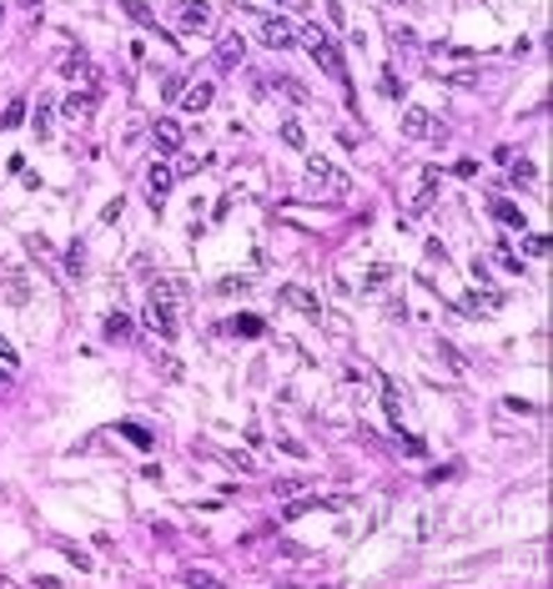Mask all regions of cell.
Wrapping results in <instances>:
<instances>
[{"label":"cell","instance_id":"1","mask_svg":"<svg viewBox=\"0 0 553 589\" xmlns=\"http://www.w3.org/2000/svg\"><path fill=\"white\" fill-rule=\"evenodd\" d=\"M146 323H151L156 338H176L181 323V282H156L151 298H146Z\"/></svg>","mask_w":553,"mask_h":589},{"label":"cell","instance_id":"2","mask_svg":"<svg viewBox=\"0 0 553 589\" xmlns=\"http://www.w3.org/2000/svg\"><path fill=\"white\" fill-rule=\"evenodd\" d=\"M297 40H302V46H307V56H312L317 66H322V71L337 81V86L347 91V101H352V76H347V66H342V56H337V46H332V40H327L322 31H317V26H302V31H297Z\"/></svg>","mask_w":553,"mask_h":589},{"label":"cell","instance_id":"3","mask_svg":"<svg viewBox=\"0 0 553 589\" xmlns=\"http://www.w3.org/2000/svg\"><path fill=\"white\" fill-rule=\"evenodd\" d=\"M307 192L327 197V202H342V197H352V177L337 172L327 156H307Z\"/></svg>","mask_w":553,"mask_h":589},{"label":"cell","instance_id":"4","mask_svg":"<svg viewBox=\"0 0 553 589\" xmlns=\"http://www.w3.org/2000/svg\"><path fill=\"white\" fill-rule=\"evenodd\" d=\"M438 186H443V172H438V166H422V172H418V186H413V202H408V212H413V217H422V212L433 207Z\"/></svg>","mask_w":553,"mask_h":589},{"label":"cell","instance_id":"5","mask_svg":"<svg viewBox=\"0 0 553 589\" xmlns=\"http://www.w3.org/2000/svg\"><path fill=\"white\" fill-rule=\"evenodd\" d=\"M257 15H262V40H267L272 51H287V46H292V35H297V31H292V20H287V15H276V10H257Z\"/></svg>","mask_w":553,"mask_h":589},{"label":"cell","instance_id":"6","mask_svg":"<svg viewBox=\"0 0 553 589\" xmlns=\"http://www.w3.org/2000/svg\"><path fill=\"white\" fill-rule=\"evenodd\" d=\"M402 136L408 141H428L433 136V111L428 106H402Z\"/></svg>","mask_w":553,"mask_h":589},{"label":"cell","instance_id":"7","mask_svg":"<svg viewBox=\"0 0 553 589\" xmlns=\"http://www.w3.org/2000/svg\"><path fill=\"white\" fill-rule=\"evenodd\" d=\"M282 302H287V307H297V312H307V318H322V302H317L307 287H297V282H292V287H282Z\"/></svg>","mask_w":553,"mask_h":589},{"label":"cell","instance_id":"8","mask_svg":"<svg viewBox=\"0 0 553 589\" xmlns=\"http://www.w3.org/2000/svg\"><path fill=\"white\" fill-rule=\"evenodd\" d=\"M503 307V298H493V292H463V302H458V312H468V318H478V312H498Z\"/></svg>","mask_w":553,"mask_h":589},{"label":"cell","instance_id":"9","mask_svg":"<svg viewBox=\"0 0 553 589\" xmlns=\"http://www.w3.org/2000/svg\"><path fill=\"white\" fill-rule=\"evenodd\" d=\"M242 56H247L242 35H222V46H217V66H222V71H231V66H242Z\"/></svg>","mask_w":553,"mask_h":589},{"label":"cell","instance_id":"10","mask_svg":"<svg viewBox=\"0 0 553 589\" xmlns=\"http://www.w3.org/2000/svg\"><path fill=\"white\" fill-rule=\"evenodd\" d=\"M211 96H217V91H211V81H191L186 96H181V106H186V111H206Z\"/></svg>","mask_w":553,"mask_h":589},{"label":"cell","instance_id":"11","mask_svg":"<svg viewBox=\"0 0 553 589\" xmlns=\"http://www.w3.org/2000/svg\"><path fill=\"white\" fill-rule=\"evenodd\" d=\"M151 141H156V152H176V146H181V126L176 121H156L151 126Z\"/></svg>","mask_w":553,"mask_h":589},{"label":"cell","instance_id":"12","mask_svg":"<svg viewBox=\"0 0 553 589\" xmlns=\"http://www.w3.org/2000/svg\"><path fill=\"white\" fill-rule=\"evenodd\" d=\"M146 186H151L156 197H166V192H172V186H176V172H172V166H166V161H156L151 172H146Z\"/></svg>","mask_w":553,"mask_h":589},{"label":"cell","instance_id":"13","mask_svg":"<svg viewBox=\"0 0 553 589\" xmlns=\"http://www.w3.org/2000/svg\"><path fill=\"white\" fill-rule=\"evenodd\" d=\"M60 111H66L71 121L91 116V111H96V91H76V96H66V106H60Z\"/></svg>","mask_w":553,"mask_h":589},{"label":"cell","instance_id":"14","mask_svg":"<svg viewBox=\"0 0 553 589\" xmlns=\"http://www.w3.org/2000/svg\"><path fill=\"white\" fill-rule=\"evenodd\" d=\"M181 31H206L211 26V10L206 6H181V20H176Z\"/></svg>","mask_w":553,"mask_h":589},{"label":"cell","instance_id":"15","mask_svg":"<svg viewBox=\"0 0 553 589\" xmlns=\"http://www.w3.org/2000/svg\"><path fill=\"white\" fill-rule=\"evenodd\" d=\"M106 338L126 343V338H131V318H126V312H111V318H106Z\"/></svg>","mask_w":553,"mask_h":589},{"label":"cell","instance_id":"16","mask_svg":"<svg viewBox=\"0 0 553 589\" xmlns=\"http://www.w3.org/2000/svg\"><path fill=\"white\" fill-rule=\"evenodd\" d=\"M51 121H56V106H51V101H40L35 116H31V126H35V136H40V141L51 136Z\"/></svg>","mask_w":553,"mask_h":589},{"label":"cell","instance_id":"17","mask_svg":"<svg viewBox=\"0 0 553 589\" xmlns=\"http://www.w3.org/2000/svg\"><path fill=\"white\" fill-rule=\"evenodd\" d=\"M377 91H382V96H393V101H402V86H397V71H393V66H382V71H377Z\"/></svg>","mask_w":553,"mask_h":589},{"label":"cell","instance_id":"18","mask_svg":"<svg viewBox=\"0 0 553 589\" xmlns=\"http://www.w3.org/2000/svg\"><path fill=\"white\" fill-rule=\"evenodd\" d=\"M382 403H388V418H393V428H402V398L393 383H382Z\"/></svg>","mask_w":553,"mask_h":589},{"label":"cell","instance_id":"19","mask_svg":"<svg viewBox=\"0 0 553 589\" xmlns=\"http://www.w3.org/2000/svg\"><path fill=\"white\" fill-rule=\"evenodd\" d=\"M393 277V262H377V267H368V277H363V292H377L382 282Z\"/></svg>","mask_w":553,"mask_h":589},{"label":"cell","instance_id":"20","mask_svg":"<svg viewBox=\"0 0 553 589\" xmlns=\"http://www.w3.org/2000/svg\"><path fill=\"white\" fill-rule=\"evenodd\" d=\"M272 86H276V91H287V101H307V86H302V81H292V76H276Z\"/></svg>","mask_w":553,"mask_h":589},{"label":"cell","instance_id":"21","mask_svg":"<svg viewBox=\"0 0 553 589\" xmlns=\"http://www.w3.org/2000/svg\"><path fill=\"white\" fill-rule=\"evenodd\" d=\"M121 10L131 15V20H141V26H156V15H151V6H141V0H126Z\"/></svg>","mask_w":553,"mask_h":589},{"label":"cell","instance_id":"22","mask_svg":"<svg viewBox=\"0 0 553 589\" xmlns=\"http://www.w3.org/2000/svg\"><path fill=\"white\" fill-rule=\"evenodd\" d=\"M181 91H186V76H166L161 81V101H181Z\"/></svg>","mask_w":553,"mask_h":589},{"label":"cell","instance_id":"23","mask_svg":"<svg viewBox=\"0 0 553 589\" xmlns=\"http://www.w3.org/2000/svg\"><path fill=\"white\" fill-rule=\"evenodd\" d=\"M317 503H322V499H297V503H287V509H282V519H302L307 509H317Z\"/></svg>","mask_w":553,"mask_h":589},{"label":"cell","instance_id":"24","mask_svg":"<svg viewBox=\"0 0 553 589\" xmlns=\"http://www.w3.org/2000/svg\"><path fill=\"white\" fill-rule=\"evenodd\" d=\"M282 141H287V146H297V152L307 146V136H302V126H297V121H287V126H282Z\"/></svg>","mask_w":553,"mask_h":589},{"label":"cell","instance_id":"25","mask_svg":"<svg viewBox=\"0 0 553 589\" xmlns=\"http://www.w3.org/2000/svg\"><path fill=\"white\" fill-rule=\"evenodd\" d=\"M498 222H503V227H523V212H518V207H508V202H503V207H498Z\"/></svg>","mask_w":553,"mask_h":589},{"label":"cell","instance_id":"26","mask_svg":"<svg viewBox=\"0 0 553 589\" xmlns=\"http://www.w3.org/2000/svg\"><path fill=\"white\" fill-rule=\"evenodd\" d=\"M523 252L528 257H548V237H523Z\"/></svg>","mask_w":553,"mask_h":589},{"label":"cell","instance_id":"27","mask_svg":"<svg viewBox=\"0 0 553 589\" xmlns=\"http://www.w3.org/2000/svg\"><path fill=\"white\" fill-rule=\"evenodd\" d=\"M231 328H237V332H247V338H257V332L267 328L262 318H237V323H231Z\"/></svg>","mask_w":553,"mask_h":589},{"label":"cell","instance_id":"28","mask_svg":"<svg viewBox=\"0 0 553 589\" xmlns=\"http://www.w3.org/2000/svg\"><path fill=\"white\" fill-rule=\"evenodd\" d=\"M81 267H86V262H81V242H71V247H66V272H71V277H76V272H81Z\"/></svg>","mask_w":553,"mask_h":589},{"label":"cell","instance_id":"29","mask_svg":"<svg viewBox=\"0 0 553 589\" xmlns=\"http://www.w3.org/2000/svg\"><path fill=\"white\" fill-rule=\"evenodd\" d=\"M534 177H538V172H534V166H528V161H518V166H513V181H518V186H528Z\"/></svg>","mask_w":553,"mask_h":589},{"label":"cell","instance_id":"30","mask_svg":"<svg viewBox=\"0 0 553 589\" xmlns=\"http://www.w3.org/2000/svg\"><path fill=\"white\" fill-rule=\"evenodd\" d=\"M302 489V478H276V499H287V494H297Z\"/></svg>","mask_w":553,"mask_h":589},{"label":"cell","instance_id":"31","mask_svg":"<svg viewBox=\"0 0 553 589\" xmlns=\"http://www.w3.org/2000/svg\"><path fill=\"white\" fill-rule=\"evenodd\" d=\"M66 76H91V60H66Z\"/></svg>","mask_w":553,"mask_h":589},{"label":"cell","instance_id":"32","mask_svg":"<svg viewBox=\"0 0 553 589\" xmlns=\"http://www.w3.org/2000/svg\"><path fill=\"white\" fill-rule=\"evenodd\" d=\"M20 116H26V101H10V111H6V126H15Z\"/></svg>","mask_w":553,"mask_h":589},{"label":"cell","instance_id":"33","mask_svg":"<svg viewBox=\"0 0 553 589\" xmlns=\"http://www.w3.org/2000/svg\"><path fill=\"white\" fill-rule=\"evenodd\" d=\"M0 368H6V373H15V353H10L6 343H0Z\"/></svg>","mask_w":553,"mask_h":589}]
</instances>
